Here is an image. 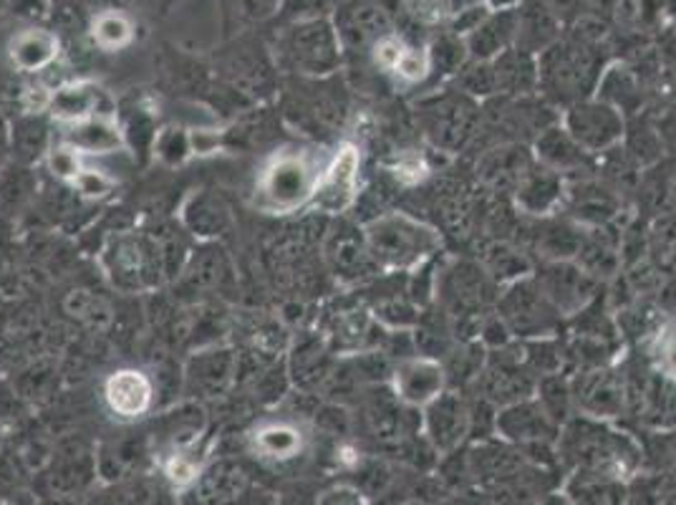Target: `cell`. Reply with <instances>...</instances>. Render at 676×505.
Segmentation results:
<instances>
[{"instance_id":"cell-5","label":"cell","mask_w":676,"mask_h":505,"mask_svg":"<svg viewBox=\"0 0 676 505\" xmlns=\"http://www.w3.org/2000/svg\"><path fill=\"white\" fill-rule=\"evenodd\" d=\"M104 402L114 418L124 422L141 420L152 410L155 385L145 371L124 367L104 379Z\"/></svg>"},{"instance_id":"cell-8","label":"cell","mask_w":676,"mask_h":505,"mask_svg":"<svg viewBox=\"0 0 676 505\" xmlns=\"http://www.w3.org/2000/svg\"><path fill=\"white\" fill-rule=\"evenodd\" d=\"M102 88L92 82H71L59 88H53V102H51V119L59 122L61 127H71L94 114L104 112L102 109Z\"/></svg>"},{"instance_id":"cell-20","label":"cell","mask_w":676,"mask_h":505,"mask_svg":"<svg viewBox=\"0 0 676 505\" xmlns=\"http://www.w3.org/2000/svg\"><path fill=\"white\" fill-rule=\"evenodd\" d=\"M316 505H369L363 495L351 488V485H336V488L326 491Z\"/></svg>"},{"instance_id":"cell-2","label":"cell","mask_w":676,"mask_h":505,"mask_svg":"<svg viewBox=\"0 0 676 505\" xmlns=\"http://www.w3.org/2000/svg\"><path fill=\"white\" fill-rule=\"evenodd\" d=\"M363 243L381 269L409 271L440 251L442 235L406 212H387L363 225Z\"/></svg>"},{"instance_id":"cell-14","label":"cell","mask_w":676,"mask_h":505,"mask_svg":"<svg viewBox=\"0 0 676 505\" xmlns=\"http://www.w3.org/2000/svg\"><path fill=\"white\" fill-rule=\"evenodd\" d=\"M162 473L169 483H172V488H190L200 481L202 475V463L192 453H177L167 455V460L162 463Z\"/></svg>"},{"instance_id":"cell-3","label":"cell","mask_w":676,"mask_h":505,"mask_svg":"<svg viewBox=\"0 0 676 505\" xmlns=\"http://www.w3.org/2000/svg\"><path fill=\"white\" fill-rule=\"evenodd\" d=\"M361 180V152L351 141L331 152L326 170L318 180V188L310 200V208L326 215H341L356 202Z\"/></svg>"},{"instance_id":"cell-13","label":"cell","mask_w":676,"mask_h":505,"mask_svg":"<svg viewBox=\"0 0 676 505\" xmlns=\"http://www.w3.org/2000/svg\"><path fill=\"white\" fill-rule=\"evenodd\" d=\"M78 192V198L88 202H102L109 198V194L117 190V177H112L106 170L99 167H84L82 175L76 177V182L71 185Z\"/></svg>"},{"instance_id":"cell-11","label":"cell","mask_w":676,"mask_h":505,"mask_svg":"<svg viewBox=\"0 0 676 505\" xmlns=\"http://www.w3.org/2000/svg\"><path fill=\"white\" fill-rule=\"evenodd\" d=\"M92 39L104 51H122L135 39V25L119 11H104L94 18Z\"/></svg>"},{"instance_id":"cell-12","label":"cell","mask_w":676,"mask_h":505,"mask_svg":"<svg viewBox=\"0 0 676 505\" xmlns=\"http://www.w3.org/2000/svg\"><path fill=\"white\" fill-rule=\"evenodd\" d=\"M46 167H49V172L56 177V180L74 185L76 177L82 175V170L86 167V157L78 152L76 147H71L66 139H59L56 145L49 149Z\"/></svg>"},{"instance_id":"cell-6","label":"cell","mask_w":676,"mask_h":505,"mask_svg":"<svg viewBox=\"0 0 676 505\" xmlns=\"http://www.w3.org/2000/svg\"><path fill=\"white\" fill-rule=\"evenodd\" d=\"M84 157H109L127 149V137L117 112H99L78 124L64 127V137Z\"/></svg>"},{"instance_id":"cell-19","label":"cell","mask_w":676,"mask_h":505,"mask_svg":"<svg viewBox=\"0 0 676 505\" xmlns=\"http://www.w3.org/2000/svg\"><path fill=\"white\" fill-rule=\"evenodd\" d=\"M53 102V88L43 84H33L21 94V106L25 114H49Z\"/></svg>"},{"instance_id":"cell-16","label":"cell","mask_w":676,"mask_h":505,"mask_svg":"<svg viewBox=\"0 0 676 505\" xmlns=\"http://www.w3.org/2000/svg\"><path fill=\"white\" fill-rule=\"evenodd\" d=\"M187 147H190L192 157H215L222 152V135L212 127H192L187 129Z\"/></svg>"},{"instance_id":"cell-9","label":"cell","mask_w":676,"mask_h":505,"mask_svg":"<svg viewBox=\"0 0 676 505\" xmlns=\"http://www.w3.org/2000/svg\"><path fill=\"white\" fill-rule=\"evenodd\" d=\"M8 56L11 64L23 71V74H35L51 66L59 56V39L51 31L25 29L18 31L11 43H8Z\"/></svg>"},{"instance_id":"cell-1","label":"cell","mask_w":676,"mask_h":505,"mask_svg":"<svg viewBox=\"0 0 676 505\" xmlns=\"http://www.w3.org/2000/svg\"><path fill=\"white\" fill-rule=\"evenodd\" d=\"M328 159L331 155L321 147L291 145L275 149L257 170L255 208L268 215H291L300 208H310Z\"/></svg>"},{"instance_id":"cell-10","label":"cell","mask_w":676,"mask_h":505,"mask_svg":"<svg viewBox=\"0 0 676 505\" xmlns=\"http://www.w3.org/2000/svg\"><path fill=\"white\" fill-rule=\"evenodd\" d=\"M571 501L575 505H624V483L611 473H578Z\"/></svg>"},{"instance_id":"cell-4","label":"cell","mask_w":676,"mask_h":505,"mask_svg":"<svg viewBox=\"0 0 676 505\" xmlns=\"http://www.w3.org/2000/svg\"><path fill=\"white\" fill-rule=\"evenodd\" d=\"M399 400L414 410H430V407L444 397L447 389V371L440 359L432 357H409L402 359L391 377Z\"/></svg>"},{"instance_id":"cell-17","label":"cell","mask_w":676,"mask_h":505,"mask_svg":"<svg viewBox=\"0 0 676 505\" xmlns=\"http://www.w3.org/2000/svg\"><path fill=\"white\" fill-rule=\"evenodd\" d=\"M654 359L666 377L676 379V318L664 326L654 347Z\"/></svg>"},{"instance_id":"cell-7","label":"cell","mask_w":676,"mask_h":505,"mask_svg":"<svg viewBox=\"0 0 676 505\" xmlns=\"http://www.w3.org/2000/svg\"><path fill=\"white\" fill-rule=\"evenodd\" d=\"M251 448L257 457L286 463L306 450V435L298 424L286 420H271L257 424L251 432Z\"/></svg>"},{"instance_id":"cell-22","label":"cell","mask_w":676,"mask_h":505,"mask_svg":"<svg viewBox=\"0 0 676 505\" xmlns=\"http://www.w3.org/2000/svg\"><path fill=\"white\" fill-rule=\"evenodd\" d=\"M341 453H344V455H341V463H346V465H356V463H359V455H356V450H353V448L346 445V448H341Z\"/></svg>"},{"instance_id":"cell-18","label":"cell","mask_w":676,"mask_h":505,"mask_svg":"<svg viewBox=\"0 0 676 505\" xmlns=\"http://www.w3.org/2000/svg\"><path fill=\"white\" fill-rule=\"evenodd\" d=\"M404 51H406L404 39H399V35H381V39L373 43V61L391 74V69L397 66V61L402 59Z\"/></svg>"},{"instance_id":"cell-15","label":"cell","mask_w":676,"mask_h":505,"mask_svg":"<svg viewBox=\"0 0 676 505\" xmlns=\"http://www.w3.org/2000/svg\"><path fill=\"white\" fill-rule=\"evenodd\" d=\"M430 69H432L430 53L422 51V49L406 46V51L402 53V59H399L397 66L391 69V74H394L397 78H402V82H406V84H416V82H422L426 74H430Z\"/></svg>"},{"instance_id":"cell-21","label":"cell","mask_w":676,"mask_h":505,"mask_svg":"<svg viewBox=\"0 0 676 505\" xmlns=\"http://www.w3.org/2000/svg\"><path fill=\"white\" fill-rule=\"evenodd\" d=\"M394 175L397 180H402L404 185H416L426 177V167L422 159H402V162L394 167Z\"/></svg>"}]
</instances>
